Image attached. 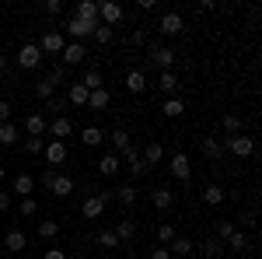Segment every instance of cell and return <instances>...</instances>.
<instances>
[{
  "label": "cell",
  "instance_id": "52a82bcc",
  "mask_svg": "<svg viewBox=\"0 0 262 259\" xmlns=\"http://www.w3.org/2000/svg\"><path fill=\"white\" fill-rule=\"evenodd\" d=\"M105 140L116 147V158H126V154L133 151V140H129V133H126V130H112V133H108Z\"/></svg>",
  "mask_w": 262,
  "mask_h": 259
},
{
  "label": "cell",
  "instance_id": "7bdbcfd3",
  "mask_svg": "<svg viewBox=\"0 0 262 259\" xmlns=\"http://www.w3.org/2000/svg\"><path fill=\"white\" fill-rule=\"evenodd\" d=\"M95 42H98V46H108V42H112V28H108V25H98V28H95Z\"/></svg>",
  "mask_w": 262,
  "mask_h": 259
},
{
  "label": "cell",
  "instance_id": "7a4b0ae2",
  "mask_svg": "<svg viewBox=\"0 0 262 259\" xmlns=\"http://www.w3.org/2000/svg\"><path fill=\"white\" fill-rule=\"evenodd\" d=\"M101 21H84V18H77V14H70V21L63 25L70 35H74V42H81L84 35H95V28H98Z\"/></svg>",
  "mask_w": 262,
  "mask_h": 259
},
{
  "label": "cell",
  "instance_id": "5b68a950",
  "mask_svg": "<svg viewBox=\"0 0 262 259\" xmlns=\"http://www.w3.org/2000/svg\"><path fill=\"white\" fill-rule=\"evenodd\" d=\"M60 56H63V63H67V67H77V63L88 60V49H84V42H67Z\"/></svg>",
  "mask_w": 262,
  "mask_h": 259
},
{
  "label": "cell",
  "instance_id": "484cf974",
  "mask_svg": "<svg viewBox=\"0 0 262 259\" xmlns=\"http://www.w3.org/2000/svg\"><path fill=\"white\" fill-rule=\"evenodd\" d=\"M101 140H105V133H101L98 126H84L81 130V144H88V147H98Z\"/></svg>",
  "mask_w": 262,
  "mask_h": 259
},
{
  "label": "cell",
  "instance_id": "9a60e30c",
  "mask_svg": "<svg viewBox=\"0 0 262 259\" xmlns=\"http://www.w3.org/2000/svg\"><path fill=\"white\" fill-rule=\"evenodd\" d=\"M158 28H161L164 35H179V32H182V14H179V11H168Z\"/></svg>",
  "mask_w": 262,
  "mask_h": 259
},
{
  "label": "cell",
  "instance_id": "74e56055",
  "mask_svg": "<svg viewBox=\"0 0 262 259\" xmlns=\"http://www.w3.org/2000/svg\"><path fill=\"white\" fill-rule=\"evenodd\" d=\"M18 140V126L14 123H0V144H14Z\"/></svg>",
  "mask_w": 262,
  "mask_h": 259
},
{
  "label": "cell",
  "instance_id": "83f0119b",
  "mask_svg": "<svg viewBox=\"0 0 262 259\" xmlns=\"http://www.w3.org/2000/svg\"><path fill=\"white\" fill-rule=\"evenodd\" d=\"M203 200H206L210 207H221V203H224V189L217 186V182H210V186L203 189Z\"/></svg>",
  "mask_w": 262,
  "mask_h": 259
},
{
  "label": "cell",
  "instance_id": "f35d334b",
  "mask_svg": "<svg viewBox=\"0 0 262 259\" xmlns=\"http://www.w3.org/2000/svg\"><path fill=\"white\" fill-rule=\"evenodd\" d=\"M35 214H39V200L25 196L21 200V217H35Z\"/></svg>",
  "mask_w": 262,
  "mask_h": 259
},
{
  "label": "cell",
  "instance_id": "b9f144b4",
  "mask_svg": "<svg viewBox=\"0 0 262 259\" xmlns=\"http://www.w3.org/2000/svg\"><path fill=\"white\" fill-rule=\"evenodd\" d=\"M98 245H101V249H116V245H119L116 231H98Z\"/></svg>",
  "mask_w": 262,
  "mask_h": 259
},
{
  "label": "cell",
  "instance_id": "ee69618b",
  "mask_svg": "<svg viewBox=\"0 0 262 259\" xmlns=\"http://www.w3.org/2000/svg\"><path fill=\"white\" fill-rule=\"evenodd\" d=\"M203 256H206V259H217V256H221V242L206 238V242H203Z\"/></svg>",
  "mask_w": 262,
  "mask_h": 259
},
{
  "label": "cell",
  "instance_id": "d6a6232c",
  "mask_svg": "<svg viewBox=\"0 0 262 259\" xmlns=\"http://www.w3.org/2000/svg\"><path fill=\"white\" fill-rule=\"evenodd\" d=\"M112 196L119 200L122 207H133V203H137V189H133V186H119V189H116Z\"/></svg>",
  "mask_w": 262,
  "mask_h": 259
},
{
  "label": "cell",
  "instance_id": "4dcf8cb0",
  "mask_svg": "<svg viewBox=\"0 0 262 259\" xmlns=\"http://www.w3.org/2000/svg\"><path fill=\"white\" fill-rule=\"evenodd\" d=\"M81 84H84V88H88V91H98L101 84H105V81H101V70H95V67H91V70H84Z\"/></svg>",
  "mask_w": 262,
  "mask_h": 259
},
{
  "label": "cell",
  "instance_id": "1f68e13d",
  "mask_svg": "<svg viewBox=\"0 0 262 259\" xmlns=\"http://www.w3.org/2000/svg\"><path fill=\"white\" fill-rule=\"evenodd\" d=\"M105 105H108V91H105V88H98V91H91V95H88V109L101 112Z\"/></svg>",
  "mask_w": 262,
  "mask_h": 259
},
{
  "label": "cell",
  "instance_id": "5bb4252c",
  "mask_svg": "<svg viewBox=\"0 0 262 259\" xmlns=\"http://www.w3.org/2000/svg\"><path fill=\"white\" fill-rule=\"evenodd\" d=\"M11 189H14V196H32V189H35V179H32V175H14V179H11Z\"/></svg>",
  "mask_w": 262,
  "mask_h": 259
},
{
  "label": "cell",
  "instance_id": "f5cc1de1",
  "mask_svg": "<svg viewBox=\"0 0 262 259\" xmlns=\"http://www.w3.org/2000/svg\"><path fill=\"white\" fill-rule=\"evenodd\" d=\"M46 109H49V112H60L63 102H60V98H49V102H46Z\"/></svg>",
  "mask_w": 262,
  "mask_h": 259
},
{
  "label": "cell",
  "instance_id": "e0dca14e",
  "mask_svg": "<svg viewBox=\"0 0 262 259\" xmlns=\"http://www.w3.org/2000/svg\"><path fill=\"white\" fill-rule=\"evenodd\" d=\"M25 245H28V238H25V235H21L18 228H14V231H7V235H4V249H7V252H25Z\"/></svg>",
  "mask_w": 262,
  "mask_h": 259
},
{
  "label": "cell",
  "instance_id": "836d02e7",
  "mask_svg": "<svg viewBox=\"0 0 262 259\" xmlns=\"http://www.w3.org/2000/svg\"><path fill=\"white\" fill-rule=\"evenodd\" d=\"M112 231H116V238H119V242H129V238H133V231H137V228H133V221H129V217H122L119 224L112 228Z\"/></svg>",
  "mask_w": 262,
  "mask_h": 259
},
{
  "label": "cell",
  "instance_id": "d4e9b609",
  "mask_svg": "<svg viewBox=\"0 0 262 259\" xmlns=\"http://www.w3.org/2000/svg\"><path fill=\"white\" fill-rule=\"evenodd\" d=\"M140 158L147 161V168H150V165H161V158H164V147L158 144V140H154V144H147V151H143Z\"/></svg>",
  "mask_w": 262,
  "mask_h": 259
},
{
  "label": "cell",
  "instance_id": "d6986e66",
  "mask_svg": "<svg viewBox=\"0 0 262 259\" xmlns=\"http://www.w3.org/2000/svg\"><path fill=\"white\" fill-rule=\"evenodd\" d=\"M49 193H53V196H70V193H74V179H70V175H56L53 186H49Z\"/></svg>",
  "mask_w": 262,
  "mask_h": 259
},
{
  "label": "cell",
  "instance_id": "7dc6e473",
  "mask_svg": "<svg viewBox=\"0 0 262 259\" xmlns=\"http://www.w3.org/2000/svg\"><path fill=\"white\" fill-rule=\"evenodd\" d=\"M231 231H234V224H231V221H221V224H217V235H221L224 242H227V235H231Z\"/></svg>",
  "mask_w": 262,
  "mask_h": 259
},
{
  "label": "cell",
  "instance_id": "f1b7e54d",
  "mask_svg": "<svg viewBox=\"0 0 262 259\" xmlns=\"http://www.w3.org/2000/svg\"><path fill=\"white\" fill-rule=\"evenodd\" d=\"M168 252H171V256H189V252H192V242L175 235V238L168 242Z\"/></svg>",
  "mask_w": 262,
  "mask_h": 259
},
{
  "label": "cell",
  "instance_id": "f907efd6",
  "mask_svg": "<svg viewBox=\"0 0 262 259\" xmlns=\"http://www.w3.org/2000/svg\"><path fill=\"white\" fill-rule=\"evenodd\" d=\"M150 259H171V252H168V249H164V245H158V249H154V252H150Z\"/></svg>",
  "mask_w": 262,
  "mask_h": 259
},
{
  "label": "cell",
  "instance_id": "60d3db41",
  "mask_svg": "<svg viewBox=\"0 0 262 259\" xmlns=\"http://www.w3.org/2000/svg\"><path fill=\"white\" fill-rule=\"evenodd\" d=\"M42 147H46V137H28L25 140V151H28V154H42Z\"/></svg>",
  "mask_w": 262,
  "mask_h": 259
},
{
  "label": "cell",
  "instance_id": "8992f818",
  "mask_svg": "<svg viewBox=\"0 0 262 259\" xmlns=\"http://www.w3.org/2000/svg\"><path fill=\"white\" fill-rule=\"evenodd\" d=\"M42 154H46V161H49V165H63V161H67V154H70V151H67V140H49V144L42 147Z\"/></svg>",
  "mask_w": 262,
  "mask_h": 259
},
{
  "label": "cell",
  "instance_id": "277c9868",
  "mask_svg": "<svg viewBox=\"0 0 262 259\" xmlns=\"http://www.w3.org/2000/svg\"><path fill=\"white\" fill-rule=\"evenodd\" d=\"M42 63V49L39 42H25L18 49V67H25V70H32V67H39Z\"/></svg>",
  "mask_w": 262,
  "mask_h": 259
},
{
  "label": "cell",
  "instance_id": "603a6c76",
  "mask_svg": "<svg viewBox=\"0 0 262 259\" xmlns=\"http://www.w3.org/2000/svg\"><path fill=\"white\" fill-rule=\"evenodd\" d=\"M150 200H154V210H168V207L175 203V193L161 186V189H154V196H150Z\"/></svg>",
  "mask_w": 262,
  "mask_h": 259
},
{
  "label": "cell",
  "instance_id": "3957f363",
  "mask_svg": "<svg viewBox=\"0 0 262 259\" xmlns=\"http://www.w3.org/2000/svg\"><path fill=\"white\" fill-rule=\"evenodd\" d=\"M98 21L101 25H119L122 21V4H116V0H98Z\"/></svg>",
  "mask_w": 262,
  "mask_h": 259
},
{
  "label": "cell",
  "instance_id": "ba28073f",
  "mask_svg": "<svg viewBox=\"0 0 262 259\" xmlns=\"http://www.w3.org/2000/svg\"><path fill=\"white\" fill-rule=\"evenodd\" d=\"M150 63L161 67V70H171V63H175V49H168V46H154V49H150Z\"/></svg>",
  "mask_w": 262,
  "mask_h": 259
},
{
  "label": "cell",
  "instance_id": "9c48e42d",
  "mask_svg": "<svg viewBox=\"0 0 262 259\" xmlns=\"http://www.w3.org/2000/svg\"><path fill=\"white\" fill-rule=\"evenodd\" d=\"M189 175H192V165H189V158H185V154H175V158H171V179L189 182Z\"/></svg>",
  "mask_w": 262,
  "mask_h": 259
},
{
  "label": "cell",
  "instance_id": "e575fe53",
  "mask_svg": "<svg viewBox=\"0 0 262 259\" xmlns=\"http://www.w3.org/2000/svg\"><path fill=\"white\" fill-rule=\"evenodd\" d=\"M227 245H231V252H245V249H248V238H245V231H238V228H234V231L227 235Z\"/></svg>",
  "mask_w": 262,
  "mask_h": 259
},
{
  "label": "cell",
  "instance_id": "c3c4849f",
  "mask_svg": "<svg viewBox=\"0 0 262 259\" xmlns=\"http://www.w3.org/2000/svg\"><path fill=\"white\" fill-rule=\"evenodd\" d=\"M4 210H11V193H7V189H0V214H4Z\"/></svg>",
  "mask_w": 262,
  "mask_h": 259
},
{
  "label": "cell",
  "instance_id": "7402d4cb",
  "mask_svg": "<svg viewBox=\"0 0 262 259\" xmlns=\"http://www.w3.org/2000/svg\"><path fill=\"white\" fill-rule=\"evenodd\" d=\"M158 88H161L164 95H171V98H175V91H179V77H175L171 70H161V77H158Z\"/></svg>",
  "mask_w": 262,
  "mask_h": 259
},
{
  "label": "cell",
  "instance_id": "8d00e7d4",
  "mask_svg": "<svg viewBox=\"0 0 262 259\" xmlns=\"http://www.w3.org/2000/svg\"><path fill=\"white\" fill-rule=\"evenodd\" d=\"M224 130H227L231 137L242 133V116H238V112H227V116H224Z\"/></svg>",
  "mask_w": 262,
  "mask_h": 259
},
{
  "label": "cell",
  "instance_id": "db71d44e",
  "mask_svg": "<svg viewBox=\"0 0 262 259\" xmlns=\"http://www.w3.org/2000/svg\"><path fill=\"white\" fill-rule=\"evenodd\" d=\"M129 42H133V46H143V42H147V35H143V32H133V39H129Z\"/></svg>",
  "mask_w": 262,
  "mask_h": 259
},
{
  "label": "cell",
  "instance_id": "ffe728a7",
  "mask_svg": "<svg viewBox=\"0 0 262 259\" xmlns=\"http://www.w3.org/2000/svg\"><path fill=\"white\" fill-rule=\"evenodd\" d=\"M25 130H28V137H42V133H46V116H42V112H32V116L25 119Z\"/></svg>",
  "mask_w": 262,
  "mask_h": 259
},
{
  "label": "cell",
  "instance_id": "f6af8a7d",
  "mask_svg": "<svg viewBox=\"0 0 262 259\" xmlns=\"http://www.w3.org/2000/svg\"><path fill=\"white\" fill-rule=\"evenodd\" d=\"M46 14H49V18H60L63 4H60V0H46Z\"/></svg>",
  "mask_w": 262,
  "mask_h": 259
},
{
  "label": "cell",
  "instance_id": "8fae6325",
  "mask_svg": "<svg viewBox=\"0 0 262 259\" xmlns=\"http://www.w3.org/2000/svg\"><path fill=\"white\" fill-rule=\"evenodd\" d=\"M88 95H91V91L84 88L81 81H74V84H70V91H67V98H70V105H77V109H88Z\"/></svg>",
  "mask_w": 262,
  "mask_h": 259
},
{
  "label": "cell",
  "instance_id": "6da1fadb",
  "mask_svg": "<svg viewBox=\"0 0 262 259\" xmlns=\"http://www.w3.org/2000/svg\"><path fill=\"white\" fill-rule=\"evenodd\" d=\"M224 151H231L234 158H252V154H255V140L245 137V133H234V137H227Z\"/></svg>",
  "mask_w": 262,
  "mask_h": 259
},
{
  "label": "cell",
  "instance_id": "816d5d0a",
  "mask_svg": "<svg viewBox=\"0 0 262 259\" xmlns=\"http://www.w3.org/2000/svg\"><path fill=\"white\" fill-rule=\"evenodd\" d=\"M53 179H56V172H53V168H46V172H42V186L49 189V186H53Z\"/></svg>",
  "mask_w": 262,
  "mask_h": 259
},
{
  "label": "cell",
  "instance_id": "d590c367",
  "mask_svg": "<svg viewBox=\"0 0 262 259\" xmlns=\"http://www.w3.org/2000/svg\"><path fill=\"white\" fill-rule=\"evenodd\" d=\"M56 231H60V224H56V221H42L39 228H35V235H39V238H56Z\"/></svg>",
  "mask_w": 262,
  "mask_h": 259
},
{
  "label": "cell",
  "instance_id": "44dd1931",
  "mask_svg": "<svg viewBox=\"0 0 262 259\" xmlns=\"http://www.w3.org/2000/svg\"><path fill=\"white\" fill-rule=\"evenodd\" d=\"M126 161H129V175H133V179H143V175H147V161H143L137 151H129Z\"/></svg>",
  "mask_w": 262,
  "mask_h": 259
},
{
  "label": "cell",
  "instance_id": "7c38bea8",
  "mask_svg": "<svg viewBox=\"0 0 262 259\" xmlns=\"http://www.w3.org/2000/svg\"><path fill=\"white\" fill-rule=\"evenodd\" d=\"M63 46H67V42H63L60 32H46V35H42V42H39L42 53H63Z\"/></svg>",
  "mask_w": 262,
  "mask_h": 259
},
{
  "label": "cell",
  "instance_id": "cb8c5ba5",
  "mask_svg": "<svg viewBox=\"0 0 262 259\" xmlns=\"http://www.w3.org/2000/svg\"><path fill=\"white\" fill-rule=\"evenodd\" d=\"M77 18L98 21V0H81V4H77Z\"/></svg>",
  "mask_w": 262,
  "mask_h": 259
},
{
  "label": "cell",
  "instance_id": "2e32d148",
  "mask_svg": "<svg viewBox=\"0 0 262 259\" xmlns=\"http://www.w3.org/2000/svg\"><path fill=\"white\" fill-rule=\"evenodd\" d=\"M49 133H53L56 140H67L70 133H74V123L67 119V116H56V119L49 123Z\"/></svg>",
  "mask_w": 262,
  "mask_h": 259
},
{
  "label": "cell",
  "instance_id": "ac0fdd59",
  "mask_svg": "<svg viewBox=\"0 0 262 259\" xmlns=\"http://www.w3.org/2000/svg\"><path fill=\"white\" fill-rule=\"evenodd\" d=\"M200 147H203V154H206L210 161H217L224 154V144H221V140H213V137H200Z\"/></svg>",
  "mask_w": 262,
  "mask_h": 259
},
{
  "label": "cell",
  "instance_id": "bcb514c9",
  "mask_svg": "<svg viewBox=\"0 0 262 259\" xmlns=\"http://www.w3.org/2000/svg\"><path fill=\"white\" fill-rule=\"evenodd\" d=\"M0 123H11V102L0 98Z\"/></svg>",
  "mask_w": 262,
  "mask_h": 259
},
{
  "label": "cell",
  "instance_id": "4fadbf2b",
  "mask_svg": "<svg viewBox=\"0 0 262 259\" xmlns=\"http://www.w3.org/2000/svg\"><path fill=\"white\" fill-rule=\"evenodd\" d=\"M126 91H129V95H143V91H147L143 70H129V74H126Z\"/></svg>",
  "mask_w": 262,
  "mask_h": 259
},
{
  "label": "cell",
  "instance_id": "30bf717a",
  "mask_svg": "<svg viewBox=\"0 0 262 259\" xmlns=\"http://www.w3.org/2000/svg\"><path fill=\"white\" fill-rule=\"evenodd\" d=\"M81 210H84V217H88V221H98L101 214H105V196H88Z\"/></svg>",
  "mask_w": 262,
  "mask_h": 259
},
{
  "label": "cell",
  "instance_id": "f546056e",
  "mask_svg": "<svg viewBox=\"0 0 262 259\" xmlns=\"http://www.w3.org/2000/svg\"><path fill=\"white\" fill-rule=\"evenodd\" d=\"M161 112L168 116V119H179L182 112H185V102H182V98H168V102L161 105Z\"/></svg>",
  "mask_w": 262,
  "mask_h": 259
},
{
  "label": "cell",
  "instance_id": "ab89813d",
  "mask_svg": "<svg viewBox=\"0 0 262 259\" xmlns=\"http://www.w3.org/2000/svg\"><path fill=\"white\" fill-rule=\"evenodd\" d=\"M175 238V224H158V242L168 249V242Z\"/></svg>",
  "mask_w": 262,
  "mask_h": 259
},
{
  "label": "cell",
  "instance_id": "9f6ffc18",
  "mask_svg": "<svg viewBox=\"0 0 262 259\" xmlns=\"http://www.w3.org/2000/svg\"><path fill=\"white\" fill-rule=\"evenodd\" d=\"M0 67H4V56H0Z\"/></svg>",
  "mask_w": 262,
  "mask_h": 259
},
{
  "label": "cell",
  "instance_id": "681fc988",
  "mask_svg": "<svg viewBox=\"0 0 262 259\" xmlns=\"http://www.w3.org/2000/svg\"><path fill=\"white\" fill-rule=\"evenodd\" d=\"M46 259H67V252H63V249H56V245H53V249H46Z\"/></svg>",
  "mask_w": 262,
  "mask_h": 259
},
{
  "label": "cell",
  "instance_id": "4316f807",
  "mask_svg": "<svg viewBox=\"0 0 262 259\" xmlns=\"http://www.w3.org/2000/svg\"><path fill=\"white\" fill-rule=\"evenodd\" d=\"M98 172L112 179V175L119 172V158H116V154H101V161H98Z\"/></svg>",
  "mask_w": 262,
  "mask_h": 259
},
{
  "label": "cell",
  "instance_id": "11a10c76",
  "mask_svg": "<svg viewBox=\"0 0 262 259\" xmlns=\"http://www.w3.org/2000/svg\"><path fill=\"white\" fill-rule=\"evenodd\" d=\"M4 179H7V168H4V165H0V182H4Z\"/></svg>",
  "mask_w": 262,
  "mask_h": 259
}]
</instances>
